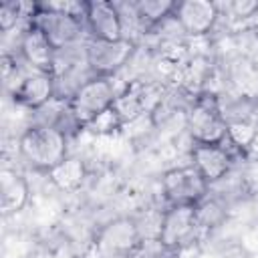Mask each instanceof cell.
I'll return each instance as SVG.
<instances>
[{
    "label": "cell",
    "instance_id": "obj_1",
    "mask_svg": "<svg viewBox=\"0 0 258 258\" xmlns=\"http://www.w3.org/2000/svg\"><path fill=\"white\" fill-rule=\"evenodd\" d=\"M22 161L38 173H50L69 157V135L50 123H34L18 139Z\"/></svg>",
    "mask_w": 258,
    "mask_h": 258
},
{
    "label": "cell",
    "instance_id": "obj_2",
    "mask_svg": "<svg viewBox=\"0 0 258 258\" xmlns=\"http://www.w3.org/2000/svg\"><path fill=\"white\" fill-rule=\"evenodd\" d=\"M117 99L113 79L107 77H89L79 83L73 93L67 97L69 111L81 129H87L95 119L107 113Z\"/></svg>",
    "mask_w": 258,
    "mask_h": 258
},
{
    "label": "cell",
    "instance_id": "obj_3",
    "mask_svg": "<svg viewBox=\"0 0 258 258\" xmlns=\"http://www.w3.org/2000/svg\"><path fill=\"white\" fill-rule=\"evenodd\" d=\"M185 129L194 143H228L230 121L222 113L218 97H198L185 113Z\"/></svg>",
    "mask_w": 258,
    "mask_h": 258
},
{
    "label": "cell",
    "instance_id": "obj_4",
    "mask_svg": "<svg viewBox=\"0 0 258 258\" xmlns=\"http://www.w3.org/2000/svg\"><path fill=\"white\" fill-rule=\"evenodd\" d=\"M30 24H34L48 38V42L54 46L56 52L75 44L81 38V32L85 30L83 18L64 10L52 8L48 2H38V8L30 18Z\"/></svg>",
    "mask_w": 258,
    "mask_h": 258
},
{
    "label": "cell",
    "instance_id": "obj_5",
    "mask_svg": "<svg viewBox=\"0 0 258 258\" xmlns=\"http://www.w3.org/2000/svg\"><path fill=\"white\" fill-rule=\"evenodd\" d=\"M161 194L167 206H198L210 194V183L189 163L171 167L161 175Z\"/></svg>",
    "mask_w": 258,
    "mask_h": 258
},
{
    "label": "cell",
    "instance_id": "obj_6",
    "mask_svg": "<svg viewBox=\"0 0 258 258\" xmlns=\"http://www.w3.org/2000/svg\"><path fill=\"white\" fill-rule=\"evenodd\" d=\"M200 230L196 206H167L159 216L155 242L167 252H179Z\"/></svg>",
    "mask_w": 258,
    "mask_h": 258
},
{
    "label": "cell",
    "instance_id": "obj_7",
    "mask_svg": "<svg viewBox=\"0 0 258 258\" xmlns=\"http://www.w3.org/2000/svg\"><path fill=\"white\" fill-rule=\"evenodd\" d=\"M133 50H135V44L129 38H121L115 42L89 38V42L85 44V62L93 73V77L113 79V75L127 64Z\"/></svg>",
    "mask_w": 258,
    "mask_h": 258
},
{
    "label": "cell",
    "instance_id": "obj_8",
    "mask_svg": "<svg viewBox=\"0 0 258 258\" xmlns=\"http://www.w3.org/2000/svg\"><path fill=\"white\" fill-rule=\"evenodd\" d=\"M85 30L93 40L115 42L123 36V18L113 2L87 0L85 2Z\"/></svg>",
    "mask_w": 258,
    "mask_h": 258
},
{
    "label": "cell",
    "instance_id": "obj_9",
    "mask_svg": "<svg viewBox=\"0 0 258 258\" xmlns=\"http://www.w3.org/2000/svg\"><path fill=\"white\" fill-rule=\"evenodd\" d=\"M54 97H56V79L52 73H42V71L24 73L18 85L12 89L14 103L32 111L44 109Z\"/></svg>",
    "mask_w": 258,
    "mask_h": 258
},
{
    "label": "cell",
    "instance_id": "obj_10",
    "mask_svg": "<svg viewBox=\"0 0 258 258\" xmlns=\"http://www.w3.org/2000/svg\"><path fill=\"white\" fill-rule=\"evenodd\" d=\"M189 157L191 165L210 185L222 181L230 173L234 163L228 143H194Z\"/></svg>",
    "mask_w": 258,
    "mask_h": 258
},
{
    "label": "cell",
    "instance_id": "obj_11",
    "mask_svg": "<svg viewBox=\"0 0 258 258\" xmlns=\"http://www.w3.org/2000/svg\"><path fill=\"white\" fill-rule=\"evenodd\" d=\"M173 18L185 34L204 36L218 22V6L212 0H181L175 4Z\"/></svg>",
    "mask_w": 258,
    "mask_h": 258
},
{
    "label": "cell",
    "instance_id": "obj_12",
    "mask_svg": "<svg viewBox=\"0 0 258 258\" xmlns=\"http://www.w3.org/2000/svg\"><path fill=\"white\" fill-rule=\"evenodd\" d=\"M18 52H20L24 64L30 67V71H42V73H52L54 75L56 50L48 42V38L30 22L24 26V30L20 34Z\"/></svg>",
    "mask_w": 258,
    "mask_h": 258
},
{
    "label": "cell",
    "instance_id": "obj_13",
    "mask_svg": "<svg viewBox=\"0 0 258 258\" xmlns=\"http://www.w3.org/2000/svg\"><path fill=\"white\" fill-rule=\"evenodd\" d=\"M97 242L103 252L115 254V256H125V254H131L139 246L141 232H139V226L135 224V220L117 218L101 228Z\"/></svg>",
    "mask_w": 258,
    "mask_h": 258
},
{
    "label": "cell",
    "instance_id": "obj_14",
    "mask_svg": "<svg viewBox=\"0 0 258 258\" xmlns=\"http://www.w3.org/2000/svg\"><path fill=\"white\" fill-rule=\"evenodd\" d=\"M30 198L28 181L16 169H2L0 171V210L4 216H12L24 210Z\"/></svg>",
    "mask_w": 258,
    "mask_h": 258
},
{
    "label": "cell",
    "instance_id": "obj_15",
    "mask_svg": "<svg viewBox=\"0 0 258 258\" xmlns=\"http://www.w3.org/2000/svg\"><path fill=\"white\" fill-rule=\"evenodd\" d=\"M145 91L139 85H127L121 93H117V99L111 109L121 121V125H127L145 113Z\"/></svg>",
    "mask_w": 258,
    "mask_h": 258
},
{
    "label": "cell",
    "instance_id": "obj_16",
    "mask_svg": "<svg viewBox=\"0 0 258 258\" xmlns=\"http://www.w3.org/2000/svg\"><path fill=\"white\" fill-rule=\"evenodd\" d=\"M85 175H87L85 163L77 157H67L58 167H54L48 173L50 181L62 191H77L83 185Z\"/></svg>",
    "mask_w": 258,
    "mask_h": 258
},
{
    "label": "cell",
    "instance_id": "obj_17",
    "mask_svg": "<svg viewBox=\"0 0 258 258\" xmlns=\"http://www.w3.org/2000/svg\"><path fill=\"white\" fill-rule=\"evenodd\" d=\"M175 4L177 2H173V0H141L135 4V14L143 24L155 26L169 16L173 18Z\"/></svg>",
    "mask_w": 258,
    "mask_h": 258
},
{
    "label": "cell",
    "instance_id": "obj_18",
    "mask_svg": "<svg viewBox=\"0 0 258 258\" xmlns=\"http://www.w3.org/2000/svg\"><path fill=\"white\" fill-rule=\"evenodd\" d=\"M123 125H121V121L117 119V115L113 113V109H109L107 113H103L99 119H95L87 129H91L93 133H99V135H109V133H113V131H117V129H121Z\"/></svg>",
    "mask_w": 258,
    "mask_h": 258
}]
</instances>
